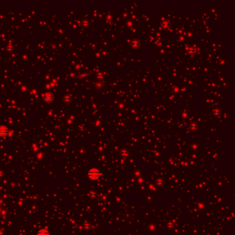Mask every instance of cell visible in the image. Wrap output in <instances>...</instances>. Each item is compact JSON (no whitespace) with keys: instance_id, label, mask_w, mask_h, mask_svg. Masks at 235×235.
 Listing matches in <instances>:
<instances>
[{"instance_id":"obj_1","label":"cell","mask_w":235,"mask_h":235,"mask_svg":"<svg viewBox=\"0 0 235 235\" xmlns=\"http://www.w3.org/2000/svg\"><path fill=\"white\" fill-rule=\"evenodd\" d=\"M89 176L91 179H97L99 177V174H97V170H91L89 172Z\"/></svg>"},{"instance_id":"obj_2","label":"cell","mask_w":235,"mask_h":235,"mask_svg":"<svg viewBox=\"0 0 235 235\" xmlns=\"http://www.w3.org/2000/svg\"><path fill=\"white\" fill-rule=\"evenodd\" d=\"M38 235H48V232L46 230H41L38 232Z\"/></svg>"}]
</instances>
